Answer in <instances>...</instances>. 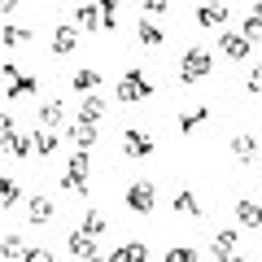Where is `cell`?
<instances>
[{
	"mask_svg": "<svg viewBox=\"0 0 262 262\" xmlns=\"http://www.w3.org/2000/svg\"><path fill=\"white\" fill-rule=\"evenodd\" d=\"M175 214L201 219V201H196V192H192V188H179V192H175Z\"/></svg>",
	"mask_w": 262,
	"mask_h": 262,
	"instance_id": "obj_24",
	"label": "cell"
},
{
	"mask_svg": "<svg viewBox=\"0 0 262 262\" xmlns=\"http://www.w3.org/2000/svg\"><path fill=\"white\" fill-rule=\"evenodd\" d=\"M162 262H201V253H196L192 245H170V249H166V258H162Z\"/></svg>",
	"mask_w": 262,
	"mask_h": 262,
	"instance_id": "obj_30",
	"label": "cell"
},
{
	"mask_svg": "<svg viewBox=\"0 0 262 262\" xmlns=\"http://www.w3.org/2000/svg\"><path fill=\"white\" fill-rule=\"evenodd\" d=\"M22 249H27V241H22L18 232H9V236H0V258H9V262H18V258H22Z\"/></svg>",
	"mask_w": 262,
	"mask_h": 262,
	"instance_id": "obj_28",
	"label": "cell"
},
{
	"mask_svg": "<svg viewBox=\"0 0 262 262\" xmlns=\"http://www.w3.org/2000/svg\"><path fill=\"white\" fill-rule=\"evenodd\" d=\"M101 136V127H88V122H66V140L75 144V153H88Z\"/></svg>",
	"mask_w": 262,
	"mask_h": 262,
	"instance_id": "obj_8",
	"label": "cell"
},
{
	"mask_svg": "<svg viewBox=\"0 0 262 262\" xmlns=\"http://www.w3.org/2000/svg\"><path fill=\"white\" fill-rule=\"evenodd\" d=\"M236 223L241 227H258L262 223V210H258L253 196H241V201H236Z\"/></svg>",
	"mask_w": 262,
	"mask_h": 262,
	"instance_id": "obj_20",
	"label": "cell"
},
{
	"mask_svg": "<svg viewBox=\"0 0 262 262\" xmlns=\"http://www.w3.org/2000/svg\"><path fill=\"white\" fill-rule=\"evenodd\" d=\"M122 158H131V162L153 158V136L140 127H122Z\"/></svg>",
	"mask_w": 262,
	"mask_h": 262,
	"instance_id": "obj_4",
	"label": "cell"
},
{
	"mask_svg": "<svg viewBox=\"0 0 262 262\" xmlns=\"http://www.w3.org/2000/svg\"><path fill=\"white\" fill-rule=\"evenodd\" d=\"M114 96H118L122 105H136V101H149L153 96V83L144 70H127V75L118 79V88H114Z\"/></svg>",
	"mask_w": 262,
	"mask_h": 262,
	"instance_id": "obj_3",
	"label": "cell"
},
{
	"mask_svg": "<svg viewBox=\"0 0 262 262\" xmlns=\"http://www.w3.org/2000/svg\"><path fill=\"white\" fill-rule=\"evenodd\" d=\"M166 9H170L166 0H144V5H140V13H166Z\"/></svg>",
	"mask_w": 262,
	"mask_h": 262,
	"instance_id": "obj_33",
	"label": "cell"
},
{
	"mask_svg": "<svg viewBox=\"0 0 262 262\" xmlns=\"http://www.w3.org/2000/svg\"><path fill=\"white\" fill-rule=\"evenodd\" d=\"M70 27L75 31H101V5H75V9H70Z\"/></svg>",
	"mask_w": 262,
	"mask_h": 262,
	"instance_id": "obj_12",
	"label": "cell"
},
{
	"mask_svg": "<svg viewBox=\"0 0 262 262\" xmlns=\"http://www.w3.org/2000/svg\"><path fill=\"white\" fill-rule=\"evenodd\" d=\"M245 92H249V96L262 92V75H258V70H249V88H245Z\"/></svg>",
	"mask_w": 262,
	"mask_h": 262,
	"instance_id": "obj_34",
	"label": "cell"
},
{
	"mask_svg": "<svg viewBox=\"0 0 262 262\" xmlns=\"http://www.w3.org/2000/svg\"><path fill=\"white\" fill-rule=\"evenodd\" d=\"M31 39H35L31 27H0V44L5 48H22V44H31Z\"/></svg>",
	"mask_w": 262,
	"mask_h": 262,
	"instance_id": "obj_25",
	"label": "cell"
},
{
	"mask_svg": "<svg viewBox=\"0 0 262 262\" xmlns=\"http://www.w3.org/2000/svg\"><path fill=\"white\" fill-rule=\"evenodd\" d=\"M22 206H27V219H31V227H48V223H53V214H57V206H53V201H48L44 192L27 196Z\"/></svg>",
	"mask_w": 262,
	"mask_h": 262,
	"instance_id": "obj_6",
	"label": "cell"
},
{
	"mask_svg": "<svg viewBox=\"0 0 262 262\" xmlns=\"http://www.w3.org/2000/svg\"><path fill=\"white\" fill-rule=\"evenodd\" d=\"M210 70H214V57H210V48H184L179 53V66H175V75L184 88L201 83V79H210Z\"/></svg>",
	"mask_w": 262,
	"mask_h": 262,
	"instance_id": "obj_1",
	"label": "cell"
},
{
	"mask_svg": "<svg viewBox=\"0 0 262 262\" xmlns=\"http://www.w3.org/2000/svg\"><path fill=\"white\" fill-rule=\"evenodd\" d=\"M0 144H5L0 158H27V153H31V136H27V131H9Z\"/></svg>",
	"mask_w": 262,
	"mask_h": 262,
	"instance_id": "obj_18",
	"label": "cell"
},
{
	"mask_svg": "<svg viewBox=\"0 0 262 262\" xmlns=\"http://www.w3.org/2000/svg\"><path fill=\"white\" fill-rule=\"evenodd\" d=\"M66 249H70L79 262H83V258H92V253H96V241H88L83 232H70V236H66Z\"/></svg>",
	"mask_w": 262,
	"mask_h": 262,
	"instance_id": "obj_26",
	"label": "cell"
},
{
	"mask_svg": "<svg viewBox=\"0 0 262 262\" xmlns=\"http://www.w3.org/2000/svg\"><path fill=\"white\" fill-rule=\"evenodd\" d=\"M35 88H39V79H35V75H18V79H9V88H5V92H9L13 101H22V96H31Z\"/></svg>",
	"mask_w": 262,
	"mask_h": 262,
	"instance_id": "obj_27",
	"label": "cell"
},
{
	"mask_svg": "<svg viewBox=\"0 0 262 262\" xmlns=\"http://www.w3.org/2000/svg\"><path fill=\"white\" fill-rule=\"evenodd\" d=\"M136 39H140L144 48H162V44H166V35H162V27H158L153 18H140V22H136Z\"/></svg>",
	"mask_w": 262,
	"mask_h": 262,
	"instance_id": "obj_16",
	"label": "cell"
},
{
	"mask_svg": "<svg viewBox=\"0 0 262 262\" xmlns=\"http://www.w3.org/2000/svg\"><path fill=\"white\" fill-rule=\"evenodd\" d=\"M18 262H53V253H48V249H35V245H27Z\"/></svg>",
	"mask_w": 262,
	"mask_h": 262,
	"instance_id": "obj_32",
	"label": "cell"
},
{
	"mask_svg": "<svg viewBox=\"0 0 262 262\" xmlns=\"http://www.w3.org/2000/svg\"><path fill=\"white\" fill-rule=\"evenodd\" d=\"M153 206H158L153 184H149V179H136V184L127 188V210H131V214H153Z\"/></svg>",
	"mask_w": 262,
	"mask_h": 262,
	"instance_id": "obj_5",
	"label": "cell"
},
{
	"mask_svg": "<svg viewBox=\"0 0 262 262\" xmlns=\"http://www.w3.org/2000/svg\"><path fill=\"white\" fill-rule=\"evenodd\" d=\"M101 118H105V96H83V105H79V118H75V122L101 127Z\"/></svg>",
	"mask_w": 262,
	"mask_h": 262,
	"instance_id": "obj_15",
	"label": "cell"
},
{
	"mask_svg": "<svg viewBox=\"0 0 262 262\" xmlns=\"http://www.w3.org/2000/svg\"><path fill=\"white\" fill-rule=\"evenodd\" d=\"M22 201V184L9 175H0V206H18Z\"/></svg>",
	"mask_w": 262,
	"mask_h": 262,
	"instance_id": "obj_29",
	"label": "cell"
},
{
	"mask_svg": "<svg viewBox=\"0 0 262 262\" xmlns=\"http://www.w3.org/2000/svg\"><path fill=\"white\" fill-rule=\"evenodd\" d=\"M258 31H262V13H258V9H249V18H245V31H241V35L253 44V35H258Z\"/></svg>",
	"mask_w": 262,
	"mask_h": 262,
	"instance_id": "obj_31",
	"label": "cell"
},
{
	"mask_svg": "<svg viewBox=\"0 0 262 262\" xmlns=\"http://www.w3.org/2000/svg\"><path fill=\"white\" fill-rule=\"evenodd\" d=\"M206 118H210V105H192V110H184L175 122H179V131H184V136H192V131L201 127Z\"/></svg>",
	"mask_w": 262,
	"mask_h": 262,
	"instance_id": "obj_22",
	"label": "cell"
},
{
	"mask_svg": "<svg viewBox=\"0 0 262 262\" xmlns=\"http://www.w3.org/2000/svg\"><path fill=\"white\" fill-rule=\"evenodd\" d=\"M219 53L232 57V61H245V57L253 53V44L241 35V31H223V35H219Z\"/></svg>",
	"mask_w": 262,
	"mask_h": 262,
	"instance_id": "obj_7",
	"label": "cell"
},
{
	"mask_svg": "<svg viewBox=\"0 0 262 262\" xmlns=\"http://www.w3.org/2000/svg\"><path fill=\"white\" fill-rule=\"evenodd\" d=\"M18 9V5H13V0H0V13H13Z\"/></svg>",
	"mask_w": 262,
	"mask_h": 262,
	"instance_id": "obj_36",
	"label": "cell"
},
{
	"mask_svg": "<svg viewBox=\"0 0 262 262\" xmlns=\"http://www.w3.org/2000/svg\"><path fill=\"white\" fill-rule=\"evenodd\" d=\"M105 262H149V245L144 241H122Z\"/></svg>",
	"mask_w": 262,
	"mask_h": 262,
	"instance_id": "obj_13",
	"label": "cell"
},
{
	"mask_svg": "<svg viewBox=\"0 0 262 262\" xmlns=\"http://www.w3.org/2000/svg\"><path fill=\"white\" fill-rule=\"evenodd\" d=\"M96 88H105V75H101V70H92V66H83V70H75V75H70V92L92 96Z\"/></svg>",
	"mask_w": 262,
	"mask_h": 262,
	"instance_id": "obj_9",
	"label": "cell"
},
{
	"mask_svg": "<svg viewBox=\"0 0 262 262\" xmlns=\"http://www.w3.org/2000/svg\"><path fill=\"white\" fill-rule=\"evenodd\" d=\"M223 262H249V258H245V253H232V258H223Z\"/></svg>",
	"mask_w": 262,
	"mask_h": 262,
	"instance_id": "obj_37",
	"label": "cell"
},
{
	"mask_svg": "<svg viewBox=\"0 0 262 262\" xmlns=\"http://www.w3.org/2000/svg\"><path fill=\"white\" fill-rule=\"evenodd\" d=\"M236 245H241V227H223V232H214V241H210V253H214V262L232 258Z\"/></svg>",
	"mask_w": 262,
	"mask_h": 262,
	"instance_id": "obj_10",
	"label": "cell"
},
{
	"mask_svg": "<svg viewBox=\"0 0 262 262\" xmlns=\"http://www.w3.org/2000/svg\"><path fill=\"white\" fill-rule=\"evenodd\" d=\"M39 127H44V131L66 127V105L61 101H44V105H39Z\"/></svg>",
	"mask_w": 262,
	"mask_h": 262,
	"instance_id": "obj_17",
	"label": "cell"
},
{
	"mask_svg": "<svg viewBox=\"0 0 262 262\" xmlns=\"http://www.w3.org/2000/svg\"><path fill=\"white\" fill-rule=\"evenodd\" d=\"M57 144H61V136H57V131L35 127V136H31V153H39V158H53V153H57Z\"/></svg>",
	"mask_w": 262,
	"mask_h": 262,
	"instance_id": "obj_19",
	"label": "cell"
},
{
	"mask_svg": "<svg viewBox=\"0 0 262 262\" xmlns=\"http://www.w3.org/2000/svg\"><path fill=\"white\" fill-rule=\"evenodd\" d=\"M75 48H79V31L70 27V22H57V27H53V53L57 57H70Z\"/></svg>",
	"mask_w": 262,
	"mask_h": 262,
	"instance_id": "obj_11",
	"label": "cell"
},
{
	"mask_svg": "<svg viewBox=\"0 0 262 262\" xmlns=\"http://www.w3.org/2000/svg\"><path fill=\"white\" fill-rule=\"evenodd\" d=\"M88 175H92V153H70V166L61 170V192L88 196Z\"/></svg>",
	"mask_w": 262,
	"mask_h": 262,
	"instance_id": "obj_2",
	"label": "cell"
},
{
	"mask_svg": "<svg viewBox=\"0 0 262 262\" xmlns=\"http://www.w3.org/2000/svg\"><path fill=\"white\" fill-rule=\"evenodd\" d=\"M83 262H105V258H101V253H92V258H83Z\"/></svg>",
	"mask_w": 262,
	"mask_h": 262,
	"instance_id": "obj_38",
	"label": "cell"
},
{
	"mask_svg": "<svg viewBox=\"0 0 262 262\" xmlns=\"http://www.w3.org/2000/svg\"><path fill=\"white\" fill-rule=\"evenodd\" d=\"M9 131H13V118H9V114H0V140H5Z\"/></svg>",
	"mask_w": 262,
	"mask_h": 262,
	"instance_id": "obj_35",
	"label": "cell"
},
{
	"mask_svg": "<svg viewBox=\"0 0 262 262\" xmlns=\"http://www.w3.org/2000/svg\"><path fill=\"white\" fill-rule=\"evenodd\" d=\"M79 232H83L88 241H101V236L110 232V219H105L101 210H88V214H83V227H79Z\"/></svg>",
	"mask_w": 262,
	"mask_h": 262,
	"instance_id": "obj_21",
	"label": "cell"
},
{
	"mask_svg": "<svg viewBox=\"0 0 262 262\" xmlns=\"http://www.w3.org/2000/svg\"><path fill=\"white\" fill-rule=\"evenodd\" d=\"M0 162H5V158H0Z\"/></svg>",
	"mask_w": 262,
	"mask_h": 262,
	"instance_id": "obj_39",
	"label": "cell"
},
{
	"mask_svg": "<svg viewBox=\"0 0 262 262\" xmlns=\"http://www.w3.org/2000/svg\"><path fill=\"white\" fill-rule=\"evenodd\" d=\"M227 5H196V27H223Z\"/></svg>",
	"mask_w": 262,
	"mask_h": 262,
	"instance_id": "obj_23",
	"label": "cell"
},
{
	"mask_svg": "<svg viewBox=\"0 0 262 262\" xmlns=\"http://www.w3.org/2000/svg\"><path fill=\"white\" fill-rule=\"evenodd\" d=\"M232 158L236 162H253V158H258V136H253V131L232 136Z\"/></svg>",
	"mask_w": 262,
	"mask_h": 262,
	"instance_id": "obj_14",
	"label": "cell"
}]
</instances>
